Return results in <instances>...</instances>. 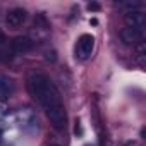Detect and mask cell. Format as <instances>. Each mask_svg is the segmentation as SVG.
Returning a JSON list of instances; mask_svg holds the SVG:
<instances>
[{"label": "cell", "instance_id": "cell-1", "mask_svg": "<svg viewBox=\"0 0 146 146\" xmlns=\"http://www.w3.org/2000/svg\"><path fill=\"white\" fill-rule=\"evenodd\" d=\"M26 88L29 95L45 110L50 124L57 131H64L67 124L65 107H64V102H62V96L57 86L48 79V76L40 70H31L26 78Z\"/></svg>", "mask_w": 146, "mask_h": 146}, {"label": "cell", "instance_id": "cell-4", "mask_svg": "<svg viewBox=\"0 0 146 146\" xmlns=\"http://www.w3.org/2000/svg\"><path fill=\"white\" fill-rule=\"evenodd\" d=\"M26 19H28V12H26L23 7H14V9H11V11L7 12V16H5V23H7V26H11V28H19V26H23V24L26 23Z\"/></svg>", "mask_w": 146, "mask_h": 146}, {"label": "cell", "instance_id": "cell-3", "mask_svg": "<svg viewBox=\"0 0 146 146\" xmlns=\"http://www.w3.org/2000/svg\"><path fill=\"white\" fill-rule=\"evenodd\" d=\"M119 36H120V41H122L124 45L136 46V45L143 43V38H144V29H136V28L124 26V28L119 31Z\"/></svg>", "mask_w": 146, "mask_h": 146}, {"label": "cell", "instance_id": "cell-15", "mask_svg": "<svg viewBox=\"0 0 146 146\" xmlns=\"http://www.w3.org/2000/svg\"><path fill=\"white\" fill-rule=\"evenodd\" d=\"M53 146H57V144H53Z\"/></svg>", "mask_w": 146, "mask_h": 146}, {"label": "cell", "instance_id": "cell-7", "mask_svg": "<svg viewBox=\"0 0 146 146\" xmlns=\"http://www.w3.org/2000/svg\"><path fill=\"white\" fill-rule=\"evenodd\" d=\"M124 21H125V26L129 28H136V29H144V24H146V16L143 11H134V12H129L124 16Z\"/></svg>", "mask_w": 146, "mask_h": 146}, {"label": "cell", "instance_id": "cell-5", "mask_svg": "<svg viewBox=\"0 0 146 146\" xmlns=\"http://www.w3.org/2000/svg\"><path fill=\"white\" fill-rule=\"evenodd\" d=\"M11 45H12L14 55H26V53H29V52L33 50V41H31V38H29V36H24V35L16 36V38L11 41Z\"/></svg>", "mask_w": 146, "mask_h": 146}, {"label": "cell", "instance_id": "cell-13", "mask_svg": "<svg viewBox=\"0 0 146 146\" xmlns=\"http://www.w3.org/2000/svg\"><path fill=\"white\" fill-rule=\"evenodd\" d=\"M86 146H90V144H86Z\"/></svg>", "mask_w": 146, "mask_h": 146}, {"label": "cell", "instance_id": "cell-6", "mask_svg": "<svg viewBox=\"0 0 146 146\" xmlns=\"http://www.w3.org/2000/svg\"><path fill=\"white\" fill-rule=\"evenodd\" d=\"M16 91V84L14 81L5 76V74H0V102H7Z\"/></svg>", "mask_w": 146, "mask_h": 146}, {"label": "cell", "instance_id": "cell-8", "mask_svg": "<svg viewBox=\"0 0 146 146\" xmlns=\"http://www.w3.org/2000/svg\"><path fill=\"white\" fill-rule=\"evenodd\" d=\"M12 58H14L12 45H11V41L5 38V35L0 31V62H11Z\"/></svg>", "mask_w": 146, "mask_h": 146}, {"label": "cell", "instance_id": "cell-12", "mask_svg": "<svg viewBox=\"0 0 146 146\" xmlns=\"http://www.w3.org/2000/svg\"><path fill=\"white\" fill-rule=\"evenodd\" d=\"M124 146H141V144H139L137 141H127V143H125Z\"/></svg>", "mask_w": 146, "mask_h": 146}, {"label": "cell", "instance_id": "cell-11", "mask_svg": "<svg viewBox=\"0 0 146 146\" xmlns=\"http://www.w3.org/2000/svg\"><path fill=\"white\" fill-rule=\"evenodd\" d=\"M88 11H93V12L100 11V4H96V2H91V4H88Z\"/></svg>", "mask_w": 146, "mask_h": 146}, {"label": "cell", "instance_id": "cell-14", "mask_svg": "<svg viewBox=\"0 0 146 146\" xmlns=\"http://www.w3.org/2000/svg\"><path fill=\"white\" fill-rule=\"evenodd\" d=\"M107 146H110V144H107Z\"/></svg>", "mask_w": 146, "mask_h": 146}, {"label": "cell", "instance_id": "cell-2", "mask_svg": "<svg viewBox=\"0 0 146 146\" xmlns=\"http://www.w3.org/2000/svg\"><path fill=\"white\" fill-rule=\"evenodd\" d=\"M95 50V38L93 35H81L78 43H76V48H74V53H76V58L79 60H88L91 57Z\"/></svg>", "mask_w": 146, "mask_h": 146}, {"label": "cell", "instance_id": "cell-9", "mask_svg": "<svg viewBox=\"0 0 146 146\" xmlns=\"http://www.w3.org/2000/svg\"><path fill=\"white\" fill-rule=\"evenodd\" d=\"M115 7L124 11V14H129V12H134V11H141L143 4L137 2V0H125V2H117Z\"/></svg>", "mask_w": 146, "mask_h": 146}, {"label": "cell", "instance_id": "cell-10", "mask_svg": "<svg viewBox=\"0 0 146 146\" xmlns=\"http://www.w3.org/2000/svg\"><path fill=\"white\" fill-rule=\"evenodd\" d=\"M45 58H46L48 62H55V60H57V53H55V50H46V52H45Z\"/></svg>", "mask_w": 146, "mask_h": 146}]
</instances>
